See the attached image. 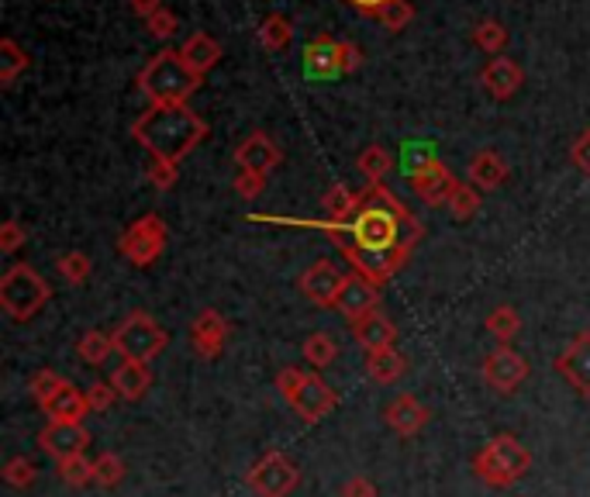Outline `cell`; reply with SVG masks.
<instances>
[{"instance_id":"1","label":"cell","mask_w":590,"mask_h":497,"mask_svg":"<svg viewBox=\"0 0 590 497\" xmlns=\"http://www.w3.org/2000/svg\"><path fill=\"white\" fill-rule=\"evenodd\" d=\"M294 225H311L339 235V249L345 256V263L353 267V273L366 276L377 287H384L411 259L414 246L422 242L418 218L393 198V190L387 184H369L363 190L359 211L349 222H294Z\"/></svg>"},{"instance_id":"2","label":"cell","mask_w":590,"mask_h":497,"mask_svg":"<svg viewBox=\"0 0 590 497\" xmlns=\"http://www.w3.org/2000/svg\"><path fill=\"white\" fill-rule=\"evenodd\" d=\"M131 139L152 159L180 163L208 139V121L190 104H149V111L131 121Z\"/></svg>"},{"instance_id":"3","label":"cell","mask_w":590,"mask_h":497,"mask_svg":"<svg viewBox=\"0 0 590 497\" xmlns=\"http://www.w3.org/2000/svg\"><path fill=\"white\" fill-rule=\"evenodd\" d=\"M201 80L204 76H197L180 59V49H163L139 73V91L149 97V104H187Z\"/></svg>"},{"instance_id":"4","label":"cell","mask_w":590,"mask_h":497,"mask_svg":"<svg viewBox=\"0 0 590 497\" xmlns=\"http://www.w3.org/2000/svg\"><path fill=\"white\" fill-rule=\"evenodd\" d=\"M276 391L294 407V415L308 425L328 418L339 404V394L324 383V377L318 370H300V366H287L276 374Z\"/></svg>"},{"instance_id":"5","label":"cell","mask_w":590,"mask_h":497,"mask_svg":"<svg viewBox=\"0 0 590 497\" xmlns=\"http://www.w3.org/2000/svg\"><path fill=\"white\" fill-rule=\"evenodd\" d=\"M529 470H532V452L524 449L515 436H508V431L484 442L473 457V473L494 490H505V487L518 484Z\"/></svg>"},{"instance_id":"6","label":"cell","mask_w":590,"mask_h":497,"mask_svg":"<svg viewBox=\"0 0 590 497\" xmlns=\"http://www.w3.org/2000/svg\"><path fill=\"white\" fill-rule=\"evenodd\" d=\"M49 284L46 276H38L28 263H14L0 276V308L11 321H32L42 308L49 305Z\"/></svg>"},{"instance_id":"7","label":"cell","mask_w":590,"mask_h":497,"mask_svg":"<svg viewBox=\"0 0 590 497\" xmlns=\"http://www.w3.org/2000/svg\"><path fill=\"white\" fill-rule=\"evenodd\" d=\"M304 76L311 80H335L345 73H356L363 67V52L345 38L332 35H315L308 46H304Z\"/></svg>"},{"instance_id":"8","label":"cell","mask_w":590,"mask_h":497,"mask_svg":"<svg viewBox=\"0 0 590 497\" xmlns=\"http://www.w3.org/2000/svg\"><path fill=\"white\" fill-rule=\"evenodd\" d=\"M111 335H115V353L125 359H135V363L156 359L169 342V335L163 332L160 321L145 311H131Z\"/></svg>"},{"instance_id":"9","label":"cell","mask_w":590,"mask_h":497,"mask_svg":"<svg viewBox=\"0 0 590 497\" xmlns=\"http://www.w3.org/2000/svg\"><path fill=\"white\" fill-rule=\"evenodd\" d=\"M166 242H169L166 222L160 218V214H142L139 222H131L121 232L118 249H121V256L128 259L131 267H152L163 256Z\"/></svg>"},{"instance_id":"10","label":"cell","mask_w":590,"mask_h":497,"mask_svg":"<svg viewBox=\"0 0 590 497\" xmlns=\"http://www.w3.org/2000/svg\"><path fill=\"white\" fill-rule=\"evenodd\" d=\"M300 481L297 463L287 457V452L270 449L256 460V466L249 470L246 484L259 494V497H287Z\"/></svg>"},{"instance_id":"11","label":"cell","mask_w":590,"mask_h":497,"mask_svg":"<svg viewBox=\"0 0 590 497\" xmlns=\"http://www.w3.org/2000/svg\"><path fill=\"white\" fill-rule=\"evenodd\" d=\"M480 374H484V383L491 387V391L515 394L524 383V377H529V359H524L521 353H515L511 345H497L494 353H487Z\"/></svg>"},{"instance_id":"12","label":"cell","mask_w":590,"mask_h":497,"mask_svg":"<svg viewBox=\"0 0 590 497\" xmlns=\"http://www.w3.org/2000/svg\"><path fill=\"white\" fill-rule=\"evenodd\" d=\"M342 284L345 276L332 259H315V263L300 273V294L308 297L315 308H335Z\"/></svg>"},{"instance_id":"13","label":"cell","mask_w":590,"mask_h":497,"mask_svg":"<svg viewBox=\"0 0 590 497\" xmlns=\"http://www.w3.org/2000/svg\"><path fill=\"white\" fill-rule=\"evenodd\" d=\"M283 163V149L267 135V132H249L243 142L235 145V166L256 173V177H267Z\"/></svg>"},{"instance_id":"14","label":"cell","mask_w":590,"mask_h":497,"mask_svg":"<svg viewBox=\"0 0 590 497\" xmlns=\"http://www.w3.org/2000/svg\"><path fill=\"white\" fill-rule=\"evenodd\" d=\"M38 446H42V452H49V457L59 463V460H70V457L86 452V446H91V431H86L83 425L49 422L38 431Z\"/></svg>"},{"instance_id":"15","label":"cell","mask_w":590,"mask_h":497,"mask_svg":"<svg viewBox=\"0 0 590 497\" xmlns=\"http://www.w3.org/2000/svg\"><path fill=\"white\" fill-rule=\"evenodd\" d=\"M559 377L574 387L580 398H590V329L580 332L556 359Z\"/></svg>"},{"instance_id":"16","label":"cell","mask_w":590,"mask_h":497,"mask_svg":"<svg viewBox=\"0 0 590 497\" xmlns=\"http://www.w3.org/2000/svg\"><path fill=\"white\" fill-rule=\"evenodd\" d=\"M377 305H380V287L369 284V280L359 273H349L345 284H342V294L335 300V308L342 311V318L349 321V326L366 318L369 311H377Z\"/></svg>"},{"instance_id":"17","label":"cell","mask_w":590,"mask_h":497,"mask_svg":"<svg viewBox=\"0 0 590 497\" xmlns=\"http://www.w3.org/2000/svg\"><path fill=\"white\" fill-rule=\"evenodd\" d=\"M190 345L204 359H217L228 345V321L217 315L214 308H204L190 321Z\"/></svg>"},{"instance_id":"18","label":"cell","mask_w":590,"mask_h":497,"mask_svg":"<svg viewBox=\"0 0 590 497\" xmlns=\"http://www.w3.org/2000/svg\"><path fill=\"white\" fill-rule=\"evenodd\" d=\"M524 83V73L515 59L508 56H494L487 59V67L480 70V86L494 97V100H511Z\"/></svg>"},{"instance_id":"19","label":"cell","mask_w":590,"mask_h":497,"mask_svg":"<svg viewBox=\"0 0 590 497\" xmlns=\"http://www.w3.org/2000/svg\"><path fill=\"white\" fill-rule=\"evenodd\" d=\"M408 184H411L414 193H418V201H425L428 208H442V204H449V198H452V190H456L459 180L449 173V166L439 159L435 166L408 177Z\"/></svg>"},{"instance_id":"20","label":"cell","mask_w":590,"mask_h":497,"mask_svg":"<svg viewBox=\"0 0 590 497\" xmlns=\"http://www.w3.org/2000/svg\"><path fill=\"white\" fill-rule=\"evenodd\" d=\"M384 422L393 431H398V436L411 439V436H418V431L432 422V412L414 394H398L384 407Z\"/></svg>"},{"instance_id":"21","label":"cell","mask_w":590,"mask_h":497,"mask_svg":"<svg viewBox=\"0 0 590 497\" xmlns=\"http://www.w3.org/2000/svg\"><path fill=\"white\" fill-rule=\"evenodd\" d=\"M353 339L363 345L366 353H380V350H393V342H398V326L377 308L369 311L366 318L353 321Z\"/></svg>"},{"instance_id":"22","label":"cell","mask_w":590,"mask_h":497,"mask_svg":"<svg viewBox=\"0 0 590 497\" xmlns=\"http://www.w3.org/2000/svg\"><path fill=\"white\" fill-rule=\"evenodd\" d=\"M180 59L187 62V67L197 73V76H204L208 70L217 67V59H222V46L208 35V32H193L180 42Z\"/></svg>"},{"instance_id":"23","label":"cell","mask_w":590,"mask_h":497,"mask_svg":"<svg viewBox=\"0 0 590 497\" xmlns=\"http://www.w3.org/2000/svg\"><path fill=\"white\" fill-rule=\"evenodd\" d=\"M508 180V159L494 153V149H480V153L470 159V184L480 190H497Z\"/></svg>"},{"instance_id":"24","label":"cell","mask_w":590,"mask_h":497,"mask_svg":"<svg viewBox=\"0 0 590 497\" xmlns=\"http://www.w3.org/2000/svg\"><path fill=\"white\" fill-rule=\"evenodd\" d=\"M42 412L49 415V422H66V425H83L86 412H91V404H86V394H80L73 383H66L62 391L42 404Z\"/></svg>"},{"instance_id":"25","label":"cell","mask_w":590,"mask_h":497,"mask_svg":"<svg viewBox=\"0 0 590 497\" xmlns=\"http://www.w3.org/2000/svg\"><path fill=\"white\" fill-rule=\"evenodd\" d=\"M111 383H115V391L118 398L125 401H142L149 394V387H152V370H149V363H135V359H125L118 370L111 374Z\"/></svg>"},{"instance_id":"26","label":"cell","mask_w":590,"mask_h":497,"mask_svg":"<svg viewBox=\"0 0 590 497\" xmlns=\"http://www.w3.org/2000/svg\"><path fill=\"white\" fill-rule=\"evenodd\" d=\"M359 204H363V193L349 190L345 184H332L324 190V198H321V208L328 214L324 222H349L359 211Z\"/></svg>"},{"instance_id":"27","label":"cell","mask_w":590,"mask_h":497,"mask_svg":"<svg viewBox=\"0 0 590 497\" xmlns=\"http://www.w3.org/2000/svg\"><path fill=\"white\" fill-rule=\"evenodd\" d=\"M404 370H408V359H404V353H398V350L369 353V359H366V374H369V380H374V383H384V387L398 383V380L404 377Z\"/></svg>"},{"instance_id":"28","label":"cell","mask_w":590,"mask_h":497,"mask_svg":"<svg viewBox=\"0 0 590 497\" xmlns=\"http://www.w3.org/2000/svg\"><path fill=\"white\" fill-rule=\"evenodd\" d=\"M473 46L480 52H487L491 59L494 56H505V49H508V28L500 25V21H494V17L476 21V25H473Z\"/></svg>"},{"instance_id":"29","label":"cell","mask_w":590,"mask_h":497,"mask_svg":"<svg viewBox=\"0 0 590 497\" xmlns=\"http://www.w3.org/2000/svg\"><path fill=\"white\" fill-rule=\"evenodd\" d=\"M259 42H262V49L283 52L294 42V25L283 14H267L259 25Z\"/></svg>"},{"instance_id":"30","label":"cell","mask_w":590,"mask_h":497,"mask_svg":"<svg viewBox=\"0 0 590 497\" xmlns=\"http://www.w3.org/2000/svg\"><path fill=\"white\" fill-rule=\"evenodd\" d=\"M487 332H491V339L497 342V345H511L515 342V335L521 332V315L511 308V305H500V308H494L491 315H487Z\"/></svg>"},{"instance_id":"31","label":"cell","mask_w":590,"mask_h":497,"mask_svg":"<svg viewBox=\"0 0 590 497\" xmlns=\"http://www.w3.org/2000/svg\"><path fill=\"white\" fill-rule=\"evenodd\" d=\"M356 166L366 177V184H384L387 173L393 169V159H390V153L384 145H366L359 153V159H356Z\"/></svg>"},{"instance_id":"32","label":"cell","mask_w":590,"mask_h":497,"mask_svg":"<svg viewBox=\"0 0 590 497\" xmlns=\"http://www.w3.org/2000/svg\"><path fill=\"white\" fill-rule=\"evenodd\" d=\"M56 270H59V276H62L70 287H80V284H86V280H91L94 263H91V256H86V252L73 249V252H62V256L56 259Z\"/></svg>"},{"instance_id":"33","label":"cell","mask_w":590,"mask_h":497,"mask_svg":"<svg viewBox=\"0 0 590 497\" xmlns=\"http://www.w3.org/2000/svg\"><path fill=\"white\" fill-rule=\"evenodd\" d=\"M76 353H80V359H83V363H91V366H104V363H107V356L115 353V335H104V332H97V329L83 332V339L76 342Z\"/></svg>"},{"instance_id":"34","label":"cell","mask_w":590,"mask_h":497,"mask_svg":"<svg viewBox=\"0 0 590 497\" xmlns=\"http://www.w3.org/2000/svg\"><path fill=\"white\" fill-rule=\"evenodd\" d=\"M25 70H28V52L21 49L14 38L0 42V83L11 86Z\"/></svg>"},{"instance_id":"35","label":"cell","mask_w":590,"mask_h":497,"mask_svg":"<svg viewBox=\"0 0 590 497\" xmlns=\"http://www.w3.org/2000/svg\"><path fill=\"white\" fill-rule=\"evenodd\" d=\"M480 204H484V193H480V187H473V184H456V190H452V198H449V214L452 218H459V222H470L473 214L480 211Z\"/></svg>"},{"instance_id":"36","label":"cell","mask_w":590,"mask_h":497,"mask_svg":"<svg viewBox=\"0 0 590 497\" xmlns=\"http://www.w3.org/2000/svg\"><path fill=\"white\" fill-rule=\"evenodd\" d=\"M304 359H308L315 370H324L339 359V342L324 332H315L311 339H304Z\"/></svg>"},{"instance_id":"37","label":"cell","mask_w":590,"mask_h":497,"mask_svg":"<svg viewBox=\"0 0 590 497\" xmlns=\"http://www.w3.org/2000/svg\"><path fill=\"white\" fill-rule=\"evenodd\" d=\"M374 21H380V28H387V32H404L411 21H414V8H411V0H390L387 8H380L377 11V17Z\"/></svg>"},{"instance_id":"38","label":"cell","mask_w":590,"mask_h":497,"mask_svg":"<svg viewBox=\"0 0 590 497\" xmlns=\"http://www.w3.org/2000/svg\"><path fill=\"white\" fill-rule=\"evenodd\" d=\"M125 481V460L118 452H101L94 460V484L97 487H118Z\"/></svg>"},{"instance_id":"39","label":"cell","mask_w":590,"mask_h":497,"mask_svg":"<svg viewBox=\"0 0 590 497\" xmlns=\"http://www.w3.org/2000/svg\"><path fill=\"white\" fill-rule=\"evenodd\" d=\"M59 477H62V484H70V487L94 484V460H86L83 452H80V457H70V460H59Z\"/></svg>"},{"instance_id":"40","label":"cell","mask_w":590,"mask_h":497,"mask_svg":"<svg viewBox=\"0 0 590 497\" xmlns=\"http://www.w3.org/2000/svg\"><path fill=\"white\" fill-rule=\"evenodd\" d=\"M70 383L62 374H56V370H38L35 377H32V398L38 401V407L46 404V401H52L62 387Z\"/></svg>"},{"instance_id":"41","label":"cell","mask_w":590,"mask_h":497,"mask_svg":"<svg viewBox=\"0 0 590 497\" xmlns=\"http://www.w3.org/2000/svg\"><path fill=\"white\" fill-rule=\"evenodd\" d=\"M35 477H38V473H35V463L28 457H14V460L4 463V481L14 490H28L35 484Z\"/></svg>"},{"instance_id":"42","label":"cell","mask_w":590,"mask_h":497,"mask_svg":"<svg viewBox=\"0 0 590 497\" xmlns=\"http://www.w3.org/2000/svg\"><path fill=\"white\" fill-rule=\"evenodd\" d=\"M439 159H435V145L432 142H408L404 145V166H408V177H414V173H422L428 166H435Z\"/></svg>"},{"instance_id":"43","label":"cell","mask_w":590,"mask_h":497,"mask_svg":"<svg viewBox=\"0 0 590 497\" xmlns=\"http://www.w3.org/2000/svg\"><path fill=\"white\" fill-rule=\"evenodd\" d=\"M145 28H149V35H152V38L169 42L173 35H177V28H180V17L173 14L169 8H160L152 17H145Z\"/></svg>"},{"instance_id":"44","label":"cell","mask_w":590,"mask_h":497,"mask_svg":"<svg viewBox=\"0 0 590 497\" xmlns=\"http://www.w3.org/2000/svg\"><path fill=\"white\" fill-rule=\"evenodd\" d=\"M118 401V391L111 380H94L86 387V404H91V412H111V404Z\"/></svg>"},{"instance_id":"45","label":"cell","mask_w":590,"mask_h":497,"mask_svg":"<svg viewBox=\"0 0 590 497\" xmlns=\"http://www.w3.org/2000/svg\"><path fill=\"white\" fill-rule=\"evenodd\" d=\"M235 193L238 198H246V201H256L262 190H267V177H256V173H246V169H238L235 173V180H232Z\"/></svg>"},{"instance_id":"46","label":"cell","mask_w":590,"mask_h":497,"mask_svg":"<svg viewBox=\"0 0 590 497\" xmlns=\"http://www.w3.org/2000/svg\"><path fill=\"white\" fill-rule=\"evenodd\" d=\"M177 180H180V166H177V163L152 159V166H149V184H152V187H156V190H169Z\"/></svg>"},{"instance_id":"47","label":"cell","mask_w":590,"mask_h":497,"mask_svg":"<svg viewBox=\"0 0 590 497\" xmlns=\"http://www.w3.org/2000/svg\"><path fill=\"white\" fill-rule=\"evenodd\" d=\"M570 163L577 166V173L590 177V128H583V132L574 139V145H570Z\"/></svg>"},{"instance_id":"48","label":"cell","mask_w":590,"mask_h":497,"mask_svg":"<svg viewBox=\"0 0 590 497\" xmlns=\"http://www.w3.org/2000/svg\"><path fill=\"white\" fill-rule=\"evenodd\" d=\"M25 242L28 232L21 228V222H4V228H0V252H17Z\"/></svg>"},{"instance_id":"49","label":"cell","mask_w":590,"mask_h":497,"mask_svg":"<svg viewBox=\"0 0 590 497\" xmlns=\"http://www.w3.org/2000/svg\"><path fill=\"white\" fill-rule=\"evenodd\" d=\"M339 497H380L377 494V484L369 477H349L339 490Z\"/></svg>"},{"instance_id":"50","label":"cell","mask_w":590,"mask_h":497,"mask_svg":"<svg viewBox=\"0 0 590 497\" xmlns=\"http://www.w3.org/2000/svg\"><path fill=\"white\" fill-rule=\"evenodd\" d=\"M128 8H131V14H139V17L145 21V17H152V14H156L160 8H166V4H163V0H128Z\"/></svg>"},{"instance_id":"51","label":"cell","mask_w":590,"mask_h":497,"mask_svg":"<svg viewBox=\"0 0 590 497\" xmlns=\"http://www.w3.org/2000/svg\"><path fill=\"white\" fill-rule=\"evenodd\" d=\"M349 4H353V8H356L359 14H366V17H377V11L387 8L390 0H349Z\"/></svg>"}]
</instances>
